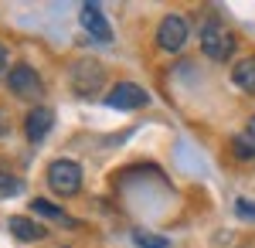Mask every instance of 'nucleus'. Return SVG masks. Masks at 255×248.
<instances>
[{
  "label": "nucleus",
  "mask_w": 255,
  "mask_h": 248,
  "mask_svg": "<svg viewBox=\"0 0 255 248\" xmlns=\"http://www.w3.org/2000/svg\"><path fill=\"white\" fill-rule=\"evenodd\" d=\"M197 41H201V51L211 58V61H228L238 48L232 27L218 17H204L197 24Z\"/></svg>",
  "instance_id": "1"
},
{
  "label": "nucleus",
  "mask_w": 255,
  "mask_h": 248,
  "mask_svg": "<svg viewBox=\"0 0 255 248\" xmlns=\"http://www.w3.org/2000/svg\"><path fill=\"white\" fill-rule=\"evenodd\" d=\"M102 82H106V65L102 61H96V58H79L72 65V89H75V96H82V99L99 96Z\"/></svg>",
  "instance_id": "2"
},
{
  "label": "nucleus",
  "mask_w": 255,
  "mask_h": 248,
  "mask_svg": "<svg viewBox=\"0 0 255 248\" xmlns=\"http://www.w3.org/2000/svg\"><path fill=\"white\" fill-rule=\"evenodd\" d=\"M7 85H10V92L17 99H24V102H38V99L44 96V82H41L38 68H31L27 61H20V65H14V68L7 72Z\"/></svg>",
  "instance_id": "3"
},
{
  "label": "nucleus",
  "mask_w": 255,
  "mask_h": 248,
  "mask_svg": "<svg viewBox=\"0 0 255 248\" xmlns=\"http://www.w3.org/2000/svg\"><path fill=\"white\" fill-rule=\"evenodd\" d=\"M48 187L58 197H75L82 187V167L75 160H55L48 167Z\"/></svg>",
  "instance_id": "4"
},
{
  "label": "nucleus",
  "mask_w": 255,
  "mask_h": 248,
  "mask_svg": "<svg viewBox=\"0 0 255 248\" xmlns=\"http://www.w3.org/2000/svg\"><path fill=\"white\" fill-rule=\"evenodd\" d=\"M187 34H191L187 17H180V14H167V17L157 24V48H160V51H167V55H177V51L187 44Z\"/></svg>",
  "instance_id": "5"
},
{
  "label": "nucleus",
  "mask_w": 255,
  "mask_h": 248,
  "mask_svg": "<svg viewBox=\"0 0 255 248\" xmlns=\"http://www.w3.org/2000/svg\"><path fill=\"white\" fill-rule=\"evenodd\" d=\"M150 102L146 89H139L136 82H116L109 92H106V106L109 109H119V113H133V109H143Z\"/></svg>",
  "instance_id": "6"
},
{
  "label": "nucleus",
  "mask_w": 255,
  "mask_h": 248,
  "mask_svg": "<svg viewBox=\"0 0 255 248\" xmlns=\"http://www.w3.org/2000/svg\"><path fill=\"white\" fill-rule=\"evenodd\" d=\"M51 126H55V113L48 106H31V113L24 116V136H27V143H41L44 136L51 133Z\"/></svg>",
  "instance_id": "7"
},
{
  "label": "nucleus",
  "mask_w": 255,
  "mask_h": 248,
  "mask_svg": "<svg viewBox=\"0 0 255 248\" xmlns=\"http://www.w3.org/2000/svg\"><path fill=\"white\" fill-rule=\"evenodd\" d=\"M79 17H82V27H85L92 38H99V41H109V38H113V27H109V20H106V14H102V7H99V3H82Z\"/></svg>",
  "instance_id": "8"
},
{
  "label": "nucleus",
  "mask_w": 255,
  "mask_h": 248,
  "mask_svg": "<svg viewBox=\"0 0 255 248\" xmlns=\"http://www.w3.org/2000/svg\"><path fill=\"white\" fill-rule=\"evenodd\" d=\"M7 228H10V235H14L17 242H38V238H44V235H48V228H44L41 221H34V218H24V214L7 218Z\"/></svg>",
  "instance_id": "9"
},
{
  "label": "nucleus",
  "mask_w": 255,
  "mask_h": 248,
  "mask_svg": "<svg viewBox=\"0 0 255 248\" xmlns=\"http://www.w3.org/2000/svg\"><path fill=\"white\" fill-rule=\"evenodd\" d=\"M232 82H235L242 92L255 96V55H249V58H242V61H235V68H232Z\"/></svg>",
  "instance_id": "10"
},
{
  "label": "nucleus",
  "mask_w": 255,
  "mask_h": 248,
  "mask_svg": "<svg viewBox=\"0 0 255 248\" xmlns=\"http://www.w3.org/2000/svg\"><path fill=\"white\" fill-rule=\"evenodd\" d=\"M31 211L41 214V218H48V221H58V225H65V228H75V225H79L75 218H68L58 204H51V201H44V197H34V201H31Z\"/></svg>",
  "instance_id": "11"
},
{
  "label": "nucleus",
  "mask_w": 255,
  "mask_h": 248,
  "mask_svg": "<svg viewBox=\"0 0 255 248\" xmlns=\"http://www.w3.org/2000/svg\"><path fill=\"white\" fill-rule=\"evenodd\" d=\"M232 153H235L238 160H252V156H255V139L242 129V133L232 139Z\"/></svg>",
  "instance_id": "12"
},
{
  "label": "nucleus",
  "mask_w": 255,
  "mask_h": 248,
  "mask_svg": "<svg viewBox=\"0 0 255 248\" xmlns=\"http://www.w3.org/2000/svg\"><path fill=\"white\" fill-rule=\"evenodd\" d=\"M133 242L139 248H170V242L163 235H153V231H133Z\"/></svg>",
  "instance_id": "13"
},
{
  "label": "nucleus",
  "mask_w": 255,
  "mask_h": 248,
  "mask_svg": "<svg viewBox=\"0 0 255 248\" xmlns=\"http://www.w3.org/2000/svg\"><path fill=\"white\" fill-rule=\"evenodd\" d=\"M0 194H3V197L20 194V180H17V177H0Z\"/></svg>",
  "instance_id": "14"
},
{
  "label": "nucleus",
  "mask_w": 255,
  "mask_h": 248,
  "mask_svg": "<svg viewBox=\"0 0 255 248\" xmlns=\"http://www.w3.org/2000/svg\"><path fill=\"white\" fill-rule=\"evenodd\" d=\"M235 211L242 214V218L255 221V201H245V197H238V201H235Z\"/></svg>",
  "instance_id": "15"
},
{
  "label": "nucleus",
  "mask_w": 255,
  "mask_h": 248,
  "mask_svg": "<svg viewBox=\"0 0 255 248\" xmlns=\"http://www.w3.org/2000/svg\"><path fill=\"white\" fill-rule=\"evenodd\" d=\"M7 65H10V48H7V44L0 41V75L7 72Z\"/></svg>",
  "instance_id": "16"
},
{
  "label": "nucleus",
  "mask_w": 255,
  "mask_h": 248,
  "mask_svg": "<svg viewBox=\"0 0 255 248\" xmlns=\"http://www.w3.org/2000/svg\"><path fill=\"white\" fill-rule=\"evenodd\" d=\"M7 126H10V119H7V113H3V109H0V136H7V133H10Z\"/></svg>",
  "instance_id": "17"
},
{
  "label": "nucleus",
  "mask_w": 255,
  "mask_h": 248,
  "mask_svg": "<svg viewBox=\"0 0 255 248\" xmlns=\"http://www.w3.org/2000/svg\"><path fill=\"white\" fill-rule=\"evenodd\" d=\"M245 133H249V136H252V139H255V116H252V119H249V126H245Z\"/></svg>",
  "instance_id": "18"
}]
</instances>
